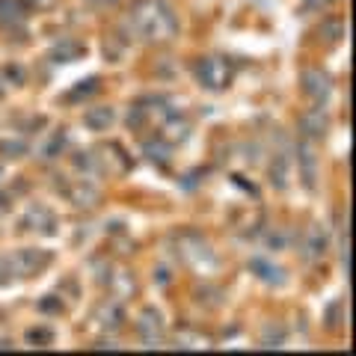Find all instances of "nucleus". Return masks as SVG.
Wrapping results in <instances>:
<instances>
[{
	"instance_id": "f3484780",
	"label": "nucleus",
	"mask_w": 356,
	"mask_h": 356,
	"mask_svg": "<svg viewBox=\"0 0 356 356\" xmlns=\"http://www.w3.org/2000/svg\"><path fill=\"white\" fill-rule=\"evenodd\" d=\"M300 172H303L306 187H315L318 181V158L309 146H300Z\"/></svg>"
},
{
	"instance_id": "f257e3e1",
	"label": "nucleus",
	"mask_w": 356,
	"mask_h": 356,
	"mask_svg": "<svg viewBox=\"0 0 356 356\" xmlns=\"http://www.w3.org/2000/svg\"><path fill=\"white\" fill-rule=\"evenodd\" d=\"M131 24L137 30V36L146 42H170L178 33V18L172 6H166L163 0H140V3H134Z\"/></svg>"
},
{
	"instance_id": "39448f33",
	"label": "nucleus",
	"mask_w": 356,
	"mask_h": 356,
	"mask_svg": "<svg viewBox=\"0 0 356 356\" xmlns=\"http://www.w3.org/2000/svg\"><path fill=\"white\" fill-rule=\"evenodd\" d=\"M303 92L312 104H321L324 107L330 102V95H332V77L327 72H321V69H309L303 74Z\"/></svg>"
},
{
	"instance_id": "a211bd4d",
	"label": "nucleus",
	"mask_w": 356,
	"mask_h": 356,
	"mask_svg": "<svg viewBox=\"0 0 356 356\" xmlns=\"http://www.w3.org/2000/svg\"><path fill=\"white\" fill-rule=\"evenodd\" d=\"M104 282L110 285V291L119 294V297H131V294H134V288H137V285H134V276H131L128 270H113Z\"/></svg>"
},
{
	"instance_id": "4468645a",
	"label": "nucleus",
	"mask_w": 356,
	"mask_h": 356,
	"mask_svg": "<svg viewBox=\"0 0 356 356\" xmlns=\"http://www.w3.org/2000/svg\"><path fill=\"white\" fill-rule=\"evenodd\" d=\"M24 18H27L24 0H0V24L3 27L24 24Z\"/></svg>"
},
{
	"instance_id": "7c9ffc66",
	"label": "nucleus",
	"mask_w": 356,
	"mask_h": 356,
	"mask_svg": "<svg viewBox=\"0 0 356 356\" xmlns=\"http://www.w3.org/2000/svg\"><path fill=\"white\" fill-rule=\"evenodd\" d=\"M98 3H116V0H98Z\"/></svg>"
},
{
	"instance_id": "20e7f679",
	"label": "nucleus",
	"mask_w": 356,
	"mask_h": 356,
	"mask_svg": "<svg viewBox=\"0 0 356 356\" xmlns=\"http://www.w3.org/2000/svg\"><path fill=\"white\" fill-rule=\"evenodd\" d=\"M178 252H181L184 264L193 267L196 273H214V267L220 264L214 250H211L199 235H184L181 238V250H178Z\"/></svg>"
},
{
	"instance_id": "5701e85b",
	"label": "nucleus",
	"mask_w": 356,
	"mask_h": 356,
	"mask_svg": "<svg viewBox=\"0 0 356 356\" xmlns=\"http://www.w3.org/2000/svg\"><path fill=\"white\" fill-rule=\"evenodd\" d=\"M63 149H65V134H63V131H54L51 140H44L42 154H44V158H60Z\"/></svg>"
},
{
	"instance_id": "1a4fd4ad",
	"label": "nucleus",
	"mask_w": 356,
	"mask_h": 356,
	"mask_svg": "<svg viewBox=\"0 0 356 356\" xmlns=\"http://www.w3.org/2000/svg\"><path fill=\"white\" fill-rule=\"evenodd\" d=\"M65 196H69V202L77 205V208H92L98 199H102L98 187L89 181V178H77V181H72L69 187H65Z\"/></svg>"
},
{
	"instance_id": "f03ea898",
	"label": "nucleus",
	"mask_w": 356,
	"mask_h": 356,
	"mask_svg": "<svg viewBox=\"0 0 356 356\" xmlns=\"http://www.w3.org/2000/svg\"><path fill=\"white\" fill-rule=\"evenodd\" d=\"M44 264H51V252L18 250V252L6 255V259L0 261V280L13 282V280H21V276H33V273H39Z\"/></svg>"
},
{
	"instance_id": "bb28decb",
	"label": "nucleus",
	"mask_w": 356,
	"mask_h": 356,
	"mask_svg": "<svg viewBox=\"0 0 356 356\" xmlns=\"http://www.w3.org/2000/svg\"><path fill=\"white\" fill-rule=\"evenodd\" d=\"M95 89H98V77H86V81H81V86H77L69 98H83V95H92Z\"/></svg>"
},
{
	"instance_id": "2eb2a0df",
	"label": "nucleus",
	"mask_w": 356,
	"mask_h": 356,
	"mask_svg": "<svg viewBox=\"0 0 356 356\" xmlns=\"http://www.w3.org/2000/svg\"><path fill=\"white\" fill-rule=\"evenodd\" d=\"M252 273L259 276L261 282H267V285H285V270L282 267H276V264H270L267 259H252Z\"/></svg>"
},
{
	"instance_id": "aec40b11",
	"label": "nucleus",
	"mask_w": 356,
	"mask_h": 356,
	"mask_svg": "<svg viewBox=\"0 0 356 356\" xmlns=\"http://www.w3.org/2000/svg\"><path fill=\"white\" fill-rule=\"evenodd\" d=\"M113 110H110V107H92V110H89V113H86V125L89 128H95V131H107L110 125H113Z\"/></svg>"
},
{
	"instance_id": "9b49d317",
	"label": "nucleus",
	"mask_w": 356,
	"mask_h": 356,
	"mask_svg": "<svg viewBox=\"0 0 356 356\" xmlns=\"http://www.w3.org/2000/svg\"><path fill=\"white\" fill-rule=\"evenodd\" d=\"M98 154V163H102L104 172H128L131 170V161L122 146H116V143H107V146H102L95 152Z\"/></svg>"
},
{
	"instance_id": "cd10ccee",
	"label": "nucleus",
	"mask_w": 356,
	"mask_h": 356,
	"mask_svg": "<svg viewBox=\"0 0 356 356\" xmlns=\"http://www.w3.org/2000/svg\"><path fill=\"white\" fill-rule=\"evenodd\" d=\"M27 339L36 344V348H44V344H51V341H54V332H51L48 327H44V330H33Z\"/></svg>"
},
{
	"instance_id": "393cba45",
	"label": "nucleus",
	"mask_w": 356,
	"mask_h": 356,
	"mask_svg": "<svg viewBox=\"0 0 356 356\" xmlns=\"http://www.w3.org/2000/svg\"><path fill=\"white\" fill-rule=\"evenodd\" d=\"M321 33H324V42H336V39H341V33H344V24L336 18V21H327L324 27H321Z\"/></svg>"
},
{
	"instance_id": "423d86ee",
	"label": "nucleus",
	"mask_w": 356,
	"mask_h": 356,
	"mask_svg": "<svg viewBox=\"0 0 356 356\" xmlns=\"http://www.w3.org/2000/svg\"><path fill=\"white\" fill-rule=\"evenodd\" d=\"M21 226L27 232H39V235H54L57 232V214L44 205H33L21 214Z\"/></svg>"
},
{
	"instance_id": "a878e982",
	"label": "nucleus",
	"mask_w": 356,
	"mask_h": 356,
	"mask_svg": "<svg viewBox=\"0 0 356 356\" xmlns=\"http://www.w3.org/2000/svg\"><path fill=\"white\" fill-rule=\"evenodd\" d=\"M261 348H267V350H276V348H285V332H264L261 336Z\"/></svg>"
},
{
	"instance_id": "2f4dec72",
	"label": "nucleus",
	"mask_w": 356,
	"mask_h": 356,
	"mask_svg": "<svg viewBox=\"0 0 356 356\" xmlns=\"http://www.w3.org/2000/svg\"><path fill=\"white\" fill-rule=\"evenodd\" d=\"M0 89H3V86H0Z\"/></svg>"
},
{
	"instance_id": "412c9836",
	"label": "nucleus",
	"mask_w": 356,
	"mask_h": 356,
	"mask_svg": "<svg viewBox=\"0 0 356 356\" xmlns=\"http://www.w3.org/2000/svg\"><path fill=\"white\" fill-rule=\"evenodd\" d=\"M172 348H175V350H187V348H193V350H202V348H208V339L196 336V332H181V336H175Z\"/></svg>"
},
{
	"instance_id": "c85d7f7f",
	"label": "nucleus",
	"mask_w": 356,
	"mask_h": 356,
	"mask_svg": "<svg viewBox=\"0 0 356 356\" xmlns=\"http://www.w3.org/2000/svg\"><path fill=\"white\" fill-rule=\"evenodd\" d=\"M39 309H42V312H60L63 306H60V300L48 297V300H42V303H39Z\"/></svg>"
},
{
	"instance_id": "c756f323",
	"label": "nucleus",
	"mask_w": 356,
	"mask_h": 356,
	"mask_svg": "<svg viewBox=\"0 0 356 356\" xmlns=\"http://www.w3.org/2000/svg\"><path fill=\"white\" fill-rule=\"evenodd\" d=\"M33 3H39V6H48V3H54V0H33Z\"/></svg>"
},
{
	"instance_id": "6e6552de",
	"label": "nucleus",
	"mask_w": 356,
	"mask_h": 356,
	"mask_svg": "<svg viewBox=\"0 0 356 356\" xmlns=\"http://www.w3.org/2000/svg\"><path fill=\"white\" fill-rule=\"evenodd\" d=\"M137 332L140 339L149 344V348H154L161 339H163V318L158 309H143V315L137 321Z\"/></svg>"
},
{
	"instance_id": "ddd939ff",
	"label": "nucleus",
	"mask_w": 356,
	"mask_h": 356,
	"mask_svg": "<svg viewBox=\"0 0 356 356\" xmlns=\"http://www.w3.org/2000/svg\"><path fill=\"white\" fill-rule=\"evenodd\" d=\"M330 250V235L321 226H309L306 241H303V255L309 261H321Z\"/></svg>"
},
{
	"instance_id": "7ed1b4c3",
	"label": "nucleus",
	"mask_w": 356,
	"mask_h": 356,
	"mask_svg": "<svg viewBox=\"0 0 356 356\" xmlns=\"http://www.w3.org/2000/svg\"><path fill=\"white\" fill-rule=\"evenodd\" d=\"M196 81L202 83L205 89H214V92H220V89H226L232 83V74H235V65H232L226 57H202L196 63Z\"/></svg>"
},
{
	"instance_id": "0eeeda50",
	"label": "nucleus",
	"mask_w": 356,
	"mask_h": 356,
	"mask_svg": "<svg viewBox=\"0 0 356 356\" xmlns=\"http://www.w3.org/2000/svg\"><path fill=\"white\" fill-rule=\"evenodd\" d=\"M191 122H187L181 113H172L161 119V140L166 143V146H181V143L191 140Z\"/></svg>"
},
{
	"instance_id": "6ab92c4d",
	"label": "nucleus",
	"mask_w": 356,
	"mask_h": 356,
	"mask_svg": "<svg viewBox=\"0 0 356 356\" xmlns=\"http://www.w3.org/2000/svg\"><path fill=\"white\" fill-rule=\"evenodd\" d=\"M143 154H146L152 163H161V166L170 163V146H166L163 140H146L143 143Z\"/></svg>"
},
{
	"instance_id": "9d476101",
	"label": "nucleus",
	"mask_w": 356,
	"mask_h": 356,
	"mask_svg": "<svg viewBox=\"0 0 356 356\" xmlns=\"http://www.w3.org/2000/svg\"><path fill=\"white\" fill-rule=\"evenodd\" d=\"M95 327L98 330H107V332H113V330H122V324H125V309H122L116 300H107V303H102L95 309Z\"/></svg>"
},
{
	"instance_id": "b1692460",
	"label": "nucleus",
	"mask_w": 356,
	"mask_h": 356,
	"mask_svg": "<svg viewBox=\"0 0 356 356\" xmlns=\"http://www.w3.org/2000/svg\"><path fill=\"white\" fill-rule=\"evenodd\" d=\"M0 154H3V158H21V154H27V143L24 140H0Z\"/></svg>"
},
{
	"instance_id": "f8f14e48",
	"label": "nucleus",
	"mask_w": 356,
	"mask_h": 356,
	"mask_svg": "<svg viewBox=\"0 0 356 356\" xmlns=\"http://www.w3.org/2000/svg\"><path fill=\"white\" fill-rule=\"evenodd\" d=\"M300 128H303V134L309 140H321L327 134L330 128V116H327V110L315 104V107H309V113H303V119H300Z\"/></svg>"
},
{
	"instance_id": "dca6fc26",
	"label": "nucleus",
	"mask_w": 356,
	"mask_h": 356,
	"mask_svg": "<svg viewBox=\"0 0 356 356\" xmlns=\"http://www.w3.org/2000/svg\"><path fill=\"white\" fill-rule=\"evenodd\" d=\"M86 54V48L81 42H74V39H63V42H57L51 48V60L54 63H72V60H81Z\"/></svg>"
},
{
	"instance_id": "4be33fe9",
	"label": "nucleus",
	"mask_w": 356,
	"mask_h": 356,
	"mask_svg": "<svg viewBox=\"0 0 356 356\" xmlns=\"http://www.w3.org/2000/svg\"><path fill=\"white\" fill-rule=\"evenodd\" d=\"M270 178H273V187H280V191L288 184V161H285V154H276V158H273Z\"/></svg>"
}]
</instances>
